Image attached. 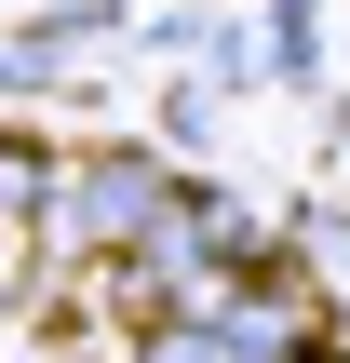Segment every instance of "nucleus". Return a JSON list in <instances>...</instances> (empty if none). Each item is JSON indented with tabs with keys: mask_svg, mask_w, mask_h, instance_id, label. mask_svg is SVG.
Returning <instances> with one entry per match:
<instances>
[{
	"mask_svg": "<svg viewBox=\"0 0 350 363\" xmlns=\"http://www.w3.org/2000/svg\"><path fill=\"white\" fill-rule=\"evenodd\" d=\"M27 269H40V216H13V202H0V310L27 296Z\"/></svg>",
	"mask_w": 350,
	"mask_h": 363,
	"instance_id": "f257e3e1",
	"label": "nucleus"
}]
</instances>
